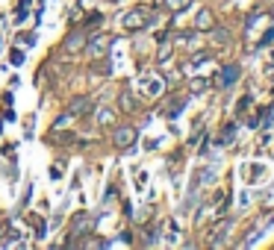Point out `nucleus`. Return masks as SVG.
I'll list each match as a JSON object with an SVG mask.
<instances>
[{"label":"nucleus","instance_id":"4468645a","mask_svg":"<svg viewBox=\"0 0 274 250\" xmlns=\"http://www.w3.org/2000/svg\"><path fill=\"white\" fill-rule=\"evenodd\" d=\"M18 44H35V33H21L18 35Z\"/></svg>","mask_w":274,"mask_h":250},{"label":"nucleus","instance_id":"423d86ee","mask_svg":"<svg viewBox=\"0 0 274 250\" xmlns=\"http://www.w3.org/2000/svg\"><path fill=\"white\" fill-rule=\"evenodd\" d=\"M106 44H109V38H106V35H95V38L88 41V53H92V56H103Z\"/></svg>","mask_w":274,"mask_h":250},{"label":"nucleus","instance_id":"9d476101","mask_svg":"<svg viewBox=\"0 0 274 250\" xmlns=\"http://www.w3.org/2000/svg\"><path fill=\"white\" fill-rule=\"evenodd\" d=\"M121 109H124V112H133V109H136V100L130 97V94H127V91H124V94H121Z\"/></svg>","mask_w":274,"mask_h":250},{"label":"nucleus","instance_id":"dca6fc26","mask_svg":"<svg viewBox=\"0 0 274 250\" xmlns=\"http://www.w3.org/2000/svg\"><path fill=\"white\" fill-rule=\"evenodd\" d=\"M9 59H12V65H24V53H21V50H12Z\"/></svg>","mask_w":274,"mask_h":250},{"label":"nucleus","instance_id":"2eb2a0df","mask_svg":"<svg viewBox=\"0 0 274 250\" xmlns=\"http://www.w3.org/2000/svg\"><path fill=\"white\" fill-rule=\"evenodd\" d=\"M27 9H30V0H21V3H18V21L27 15Z\"/></svg>","mask_w":274,"mask_h":250},{"label":"nucleus","instance_id":"ddd939ff","mask_svg":"<svg viewBox=\"0 0 274 250\" xmlns=\"http://www.w3.org/2000/svg\"><path fill=\"white\" fill-rule=\"evenodd\" d=\"M186 106V100H177V103H171L168 106V118H174V115H180V109Z\"/></svg>","mask_w":274,"mask_h":250},{"label":"nucleus","instance_id":"f3484780","mask_svg":"<svg viewBox=\"0 0 274 250\" xmlns=\"http://www.w3.org/2000/svg\"><path fill=\"white\" fill-rule=\"evenodd\" d=\"M62 177V162H56V165L51 168V180H59Z\"/></svg>","mask_w":274,"mask_h":250},{"label":"nucleus","instance_id":"f257e3e1","mask_svg":"<svg viewBox=\"0 0 274 250\" xmlns=\"http://www.w3.org/2000/svg\"><path fill=\"white\" fill-rule=\"evenodd\" d=\"M151 18H154L151 9L139 6V9H130V12H124V15H121V27H124V30H142V27H148V24H151Z\"/></svg>","mask_w":274,"mask_h":250},{"label":"nucleus","instance_id":"1a4fd4ad","mask_svg":"<svg viewBox=\"0 0 274 250\" xmlns=\"http://www.w3.org/2000/svg\"><path fill=\"white\" fill-rule=\"evenodd\" d=\"M145 91H148L151 97H156V94L162 91V83H159V80H145Z\"/></svg>","mask_w":274,"mask_h":250},{"label":"nucleus","instance_id":"f8f14e48","mask_svg":"<svg viewBox=\"0 0 274 250\" xmlns=\"http://www.w3.org/2000/svg\"><path fill=\"white\" fill-rule=\"evenodd\" d=\"M98 124H101V127H109V124H112V112H109V109H98Z\"/></svg>","mask_w":274,"mask_h":250},{"label":"nucleus","instance_id":"0eeeda50","mask_svg":"<svg viewBox=\"0 0 274 250\" xmlns=\"http://www.w3.org/2000/svg\"><path fill=\"white\" fill-rule=\"evenodd\" d=\"M195 27H198V30H212V12H209V9H201L198 18H195Z\"/></svg>","mask_w":274,"mask_h":250},{"label":"nucleus","instance_id":"a211bd4d","mask_svg":"<svg viewBox=\"0 0 274 250\" xmlns=\"http://www.w3.org/2000/svg\"><path fill=\"white\" fill-rule=\"evenodd\" d=\"M206 88V80H195V83H192V91H204Z\"/></svg>","mask_w":274,"mask_h":250},{"label":"nucleus","instance_id":"6e6552de","mask_svg":"<svg viewBox=\"0 0 274 250\" xmlns=\"http://www.w3.org/2000/svg\"><path fill=\"white\" fill-rule=\"evenodd\" d=\"M86 47V35H68V41H65V50H68V53H77V50H83Z\"/></svg>","mask_w":274,"mask_h":250},{"label":"nucleus","instance_id":"20e7f679","mask_svg":"<svg viewBox=\"0 0 274 250\" xmlns=\"http://www.w3.org/2000/svg\"><path fill=\"white\" fill-rule=\"evenodd\" d=\"M236 80H239V65H227L221 71V77H218V85H221V88H227V85H233Z\"/></svg>","mask_w":274,"mask_h":250},{"label":"nucleus","instance_id":"f03ea898","mask_svg":"<svg viewBox=\"0 0 274 250\" xmlns=\"http://www.w3.org/2000/svg\"><path fill=\"white\" fill-rule=\"evenodd\" d=\"M112 141H115V147H121V150L133 147V141H136V127H118L115 135H112Z\"/></svg>","mask_w":274,"mask_h":250},{"label":"nucleus","instance_id":"7ed1b4c3","mask_svg":"<svg viewBox=\"0 0 274 250\" xmlns=\"http://www.w3.org/2000/svg\"><path fill=\"white\" fill-rule=\"evenodd\" d=\"M92 227H95V218L88 215V212H80V215L74 218V235H88Z\"/></svg>","mask_w":274,"mask_h":250},{"label":"nucleus","instance_id":"39448f33","mask_svg":"<svg viewBox=\"0 0 274 250\" xmlns=\"http://www.w3.org/2000/svg\"><path fill=\"white\" fill-rule=\"evenodd\" d=\"M68 112L71 115H88V112H92V97H77L74 103H71Z\"/></svg>","mask_w":274,"mask_h":250},{"label":"nucleus","instance_id":"9b49d317","mask_svg":"<svg viewBox=\"0 0 274 250\" xmlns=\"http://www.w3.org/2000/svg\"><path fill=\"white\" fill-rule=\"evenodd\" d=\"M189 3H192V0H165V6H168L171 12H183Z\"/></svg>","mask_w":274,"mask_h":250}]
</instances>
